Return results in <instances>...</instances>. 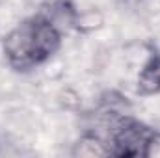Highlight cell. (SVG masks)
I'll return each instance as SVG.
<instances>
[{"mask_svg": "<svg viewBox=\"0 0 160 158\" xmlns=\"http://www.w3.org/2000/svg\"><path fill=\"white\" fill-rule=\"evenodd\" d=\"M60 47V26L45 15L22 21L2 39L4 58L15 71H30L48 62Z\"/></svg>", "mask_w": 160, "mask_h": 158, "instance_id": "1", "label": "cell"}, {"mask_svg": "<svg viewBox=\"0 0 160 158\" xmlns=\"http://www.w3.org/2000/svg\"><path fill=\"white\" fill-rule=\"evenodd\" d=\"M108 143L116 156H160V132L128 116L114 123Z\"/></svg>", "mask_w": 160, "mask_h": 158, "instance_id": "2", "label": "cell"}, {"mask_svg": "<svg viewBox=\"0 0 160 158\" xmlns=\"http://www.w3.org/2000/svg\"><path fill=\"white\" fill-rule=\"evenodd\" d=\"M136 91L143 97L160 93V52L149 54L147 62L140 69L136 80Z\"/></svg>", "mask_w": 160, "mask_h": 158, "instance_id": "3", "label": "cell"}, {"mask_svg": "<svg viewBox=\"0 0 160 158\" xmlns=\"http://www.w3.org/2000/svg\"><path fill=\"white\" fill-rule=\"evenodd\" d=\"M71 155L75 158H97V156H110L112 155V149H110V143L104 141L102 138H99L97 134H82L77 143L73 145V151Z\"/></svg>", "mask_w": 160, "mask_h": 158, "instance_id": "4", "label": "cell"}]
</instances>
